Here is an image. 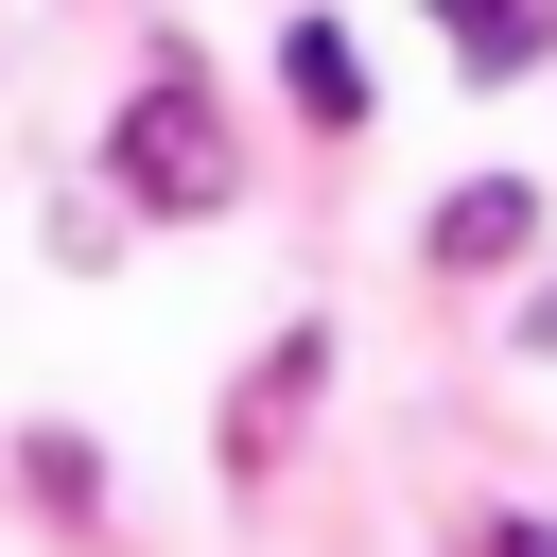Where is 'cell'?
Segmentation results:
<instances>
[{"label": "cell", "instance_id": "cell-3", "mask_svg": "<svg viewBox=\"0 0 557 557\" xmlns=\"http://www.w3.org/2000/svg\"><path fill=\"white\" fill-rule=\"evenodd\" d=\"M435 35H453V52H470V70H487V87H505V70H540V52H557V17H540V0H435Z\"/></svg>", "mask_w": 557, "mask_h": 557}, {"label": "cell", "instance_id": "cell-5", "mask_svg": "<svg viewBox=\"0 0 557 557\" xmlns=\"http://www.w3.org/2000/svg\"><path fill=\"white\" fill-rule=\"evenodd\" d=\"M487 557H557V540H540V522H487Z\"/></svg>", "mask_w": 557, "mask_h": 557}, {"label": "cell", "instance_id": "cell-1", "mask_svg": "<svg viewBox=\"0 0 557 557\" xmlns=\"http://www.w3.org/2000/svg\"><path fill=\"white\" fill-rule=\"evenodd\" d=\"M122 191L139 209H226V122H209V87H191V52H157L139 87H122Z\"/></svg>", "mask_w": 557, "mask_h": 557}, {"label": "cell", "instance_id": "cell-4", "mask_svg": "<svg viewBox=\"0 0 557 557\" xmlns=\"http://www.w3.org/2000/svg\"><path fill=\"white\" fill-rule=\"evenodd\" d=\"M296 104H313V122H348V104H366V87H348V35H296Z\"/></svg>", "mask_w": 557, "mask_h": 557}, {"label": "cell", "instance_id": "cell-6", "mask_svg": "<svg viewBox=\"0 0 557 557\" xmlns=\"http://www.w3.org/2000/svg\"><path fill=\"white\" fill-rule=\"evenodd\" d=\"M522 331H540V348H557V296H540V313H522Z\"/></svg>", "mask_w": 557, "mask_h": 557}, {"label": "cell", "instance_id": "cell-2", "mask_svg": "<svg viewBox=\"0 0 557 557\" xmlns=\"http://www.w3.org/2000/svg\"><path fill=\"white\" fill-rule=\"evenodd\" d=\"M522 226H540V191H522V174H470V191L435 209V261H453V278H470V261H522Z\"/></svg>", "mask_w": 557, "mask_h": 557}]
</instances>
